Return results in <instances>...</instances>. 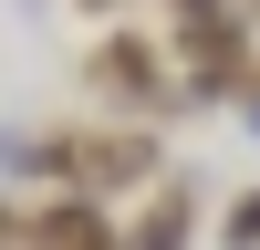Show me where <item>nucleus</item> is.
I'll return each instance as SVG.
<instances>
[{
  "instance_id": "1",
  "label": "nucleus",
  "mask_w": 260,
  "mask_h": 250,
  "mask_svg": "<svg viewBox=\"0 0 260 250\" xmlns=\"http://www.w3.org/2000/svg\"><path fill=\"white\" fill-rule=\"evenodd\" d=\"M83 73H94L104 104H167V83H156V42H146V32H115Z\"/></svg>"
},
{
  "instance_id": "2",
  "label": "nucleus",
  "mask_w": 260,
  "mask_h": 250,
  "mask_svg": "<svg viewBox=\"0 0 260 250\" xmlns=\"http://www.w3.org/2000/svg\"><path fill=\"white\" fill-rule=\"evenodd\" d=\"M73 177L83 188H146L156 177V146L146 136H73Z\"/></svg>"
},
{
  "instance_id": "3",
  "label": "nucleus",
  "mask_w": 260,
  "mask_h": 250,
  "mask_svg": "<svg viewBox=\"0 0 260 250\" xmlns=\"http://www.w3.org/2000/svg\"><path fill=\"white\" fill-rule=\"evenodd\" d=\"M31 250H115V219H104L94 188H83V198H62L52 219H31Z\"/></svg>"
},
{
  "instance_id": "4",
  "label": "nucleus",
  "mask_w": 260,
  "mask_h": 250,
  "mask_svg": "<svg viewBox=\"0 0 260 250\" xmlns=\"http://www.w3.org/2000/svg\"><path fill=\"white\" fill-rule=\"evenodd\" d=\"M187 240H198V208H187V188H156L125 250H187Z\"/></svg>"
},
{
  "instance_id": "5",
  "label": "nucleus",
  "mask_w": 260,
  "mask_h": 250,
  "mask_svg": "<svg viewBox=\"0 0 260 250\" xmlns=\"http://www.w3.org/2000/svg\"><path fill=\"white\" fill-rule=\"evenodd\" d=\"M229 250H260V188H250L240 208H229Z\"/></svg>"
},
{
  "instance_id": "6",
  "label": "nucleus",
  "mask_w": 260,
  "mask_h": 250,
  "mask_svg": "<svg viewBox=\"0 0 260 250\" xmlns=\"http://www.w3.org/2000/svg\"><path fill=\"white\" fill-rule=\"evenodd\" d=\"M167 11H177V21H219L229 0H167Z\"/></svg>"
},
{
  "instance_id": "7",
  "label": "nucleus",
  "mask_w": 260,
  "mask_h": 250,
  "mask_svg": "<svg viewBox=\"0 0 260 250\" xmlns=\"http://www.w3.org/2000/svg\"><path fill=\"white\" fill-rule=\"evenodd\" d=\"M73 11H115V0H73Z\"/></svg>"
}]
</instances>
